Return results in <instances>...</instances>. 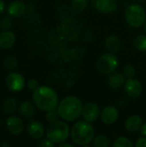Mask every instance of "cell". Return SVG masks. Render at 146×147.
Wrapping results in <instances>:
<instances>
[{"label": "cell", "instance_id": "obj_1", "mask_svg": "<svg viewBox=\"0 0 146 147\" xmlns=\"http://www.w3.org/2000/svg\"><path fill=\"white\" fill-rule=\"evenodd\" d=\"M33 102L39 109L48 112L57 109L59 105V96L53 89L42 85L34 90Z\"/></svg>", "mask_w": 146, "mask_h": 147}, {"label": "cell", "instance_id": "obj_2", "mask_svg": "<svg viewBox=\"0 0 146 147\" xmlns=\"http://www.w3.org/2000/svg\"><path fill=\"white\" fill-rule=\"evenodd\" d=\"M82 101L74 96H69L62 99L57 107V111L60 119L65 121H75L82 115L83 110Z\"/></svg>", "mask_w": 146, "mask_h": 147}, {"label": "cell", "instance_id": "obj_3", "mask_svg": "<svg viewBox=\"0 0 146 147\" xmlns=\"http://www.w3.org/2000/svg\"><path fill=\"white\" fill-rule=\"evenodd\" d=\"M95 129L90 122L84 120L77 121L71 129L72 142L80 146L88 147L95 137Z\"/></svg>", "mask_w": 146, "mask_h": 147}, {"label": "cell", "instance_id": "obj_4", "mask_svg": "<svg viewBox=\"0 0 146 147\" xmlns=\"http://www.w3.org/2000/svg\"><path fill=\"white\" fill-rule=\"evenodd\" d=\"M71 135V129L68 124L63 121H56L49 123L46 129V137L55 144H61L68 140Z\"/></svg>", "mask_w": 146, "mask_h": 147}, {"label": "cell", "instance_id": "obj_5", "mask_svg": "<svg viewBox=\"0 0 146 147\" xmlns=\"http://www.w3.org/2000/svg\"><path fill=\"white\" fill-rule=\"evenodd\" d=\"M126 22L133 28H139L144 25L146 20V13L144 8L138 3L128 5L125 10Z\"/></svg>", "mask_w": 146, "mask_h": 147}, {"label": "cell", "instance_id": "obj_6", "mask_svg": "<svg viewBox=\"0 0 146 147\" xmlns=\"http://www.w3.org/2000/svg\"><path fill=\"white\" fill-rule=\"evenodd\" d=\"M119 66V59L114 53H108L101 55L96 61L98 71L104 75H108L116 71Z\"/></svg>", "mask_w": 146, "mask_h": 147}, {"label": "cell", "instance_id": "obj_7", "mask_svg": "<svg viewBox=\"0 0 146 147\" xmlns=\"http://www.w3.org/2000/svg\"><path fill=\"white\" fill-rule=\"evenodd\" d=\"M5 84L7 88L12 92H19L25 87V78L20 73L11 72L6 77Z\"/></svg>", "mask_w": 146, "mask_h": 147}, {"label": "cell", "instance_id": "obj_8", "mask_svg": "<svg viewBox=\"0 0 146 147\" xmlns=\"http://www.w3.org/2000/svg\"><path fill=\"white\" fill-rule=\"evenodd\" d=\"M124 90L126 94L131 98H138L142 94L143 87L141 83L133 78H126L124 84Z\"/></svg>", "mask_w": 146, "mask_h": 147}, {"label": "cell", "instance_id": "obj_9", "mask_svg": "<svg viewBox=\"0 0 146 147\" xmlns=\"http://www.w3.org/2000/svg\"><path fill=\"white\" fill-rule=\"evenodd\" d=\"M101 115L99 106L95 102H88L83 105L82 110V117L84 121L89 122H94Z\"/></svg>", "mask_w": 146, "mask_h": 147}, {"label": "cell", "instance_id": "obj_10", "mask_svg": "<svg viewBox=\"0 0 146 147\" xmlns=\"http://www.w3.org/2000/svg\"><path fill=\"white\" fill-rule=\"evenodd\" d=\"M101 120L106 125H112L115 123L119 118V110L114 106H106L101 111Z\"/></svg>", "mask_w": 146, "mask_h": 147}, {"label": "cell", "instance_id": "obj_11", "mask_svg": "<svg viewBox=\"0 0 146 147\" xmlns=\"http://www.w3.org/2000/svg\"><path fill=\"white\" fill-rule=\"evenodd\" d=\"M6 127L8 131L12 135H20L24 130V124L22 120L15 115H11L7 119Z\"/></svg>", "mask_w": 146, "mask_h": 147}, {"label": "cell", "instance_id": "obj_12", "mask_svg": "<svg viewBox=\"0 0 146 147\" xmlns=\"http://www.w3.org/2000/svg\"><path fill=\"white\" fill-rule=\"evenodd\" d=\"M27 132L30 138L36 140H40L46 134L43 125L36 121H32L29 122V124L27 127Z\"/></svg>", "mask_w": 146, "mask_h": 147}, {"label": "cell", "instance_id": "obj_13", "mask_svg": "<svg viewBox=\"0 0 146 147\" xmlns=\"http://www.w3.org/2000/svg\"><path fill=\"white\" fill-rule=\"evenodd\" d=\"M95 7L101 13L110 14L117 9L118 3L116 0H96Z\"/></svg>", "mask_w": 146, "mask_h": 147}, {"label": "cell", "instance_id": "obj_14", "mask_svg": "<svg viewBox=\"0 0 146 147\" xmlns=\"http://www.w3.org/2000/svg\"><path fill=\"white\" fill-rule=\"evenodd\" d=\"M143 125V120L139 115H133L129 116L125 121V128L129 133H137Z\"/></svg>", "mask_w": 146, "mask_h": 147}, {"label": "cell", "instance_id": "obj_15", "mask_svg": "<svg viewBox=\"0 0 146 147\" xmlns=\"http://www.w3.org/2000/svg\"><path fill=\"white\" fill-rule=\"evenodd\" d=\"M7 10H8V14L11 17L17 18V17H20L24 15V13L26 11V6L23 2L15 0V1L11 2L8 5Z\"/></svg>", "mask_w": 146, "mask_h": 147}, {"label": "cell", "instance_id": "obj_16", "mask_svg": "<svg viewBox=\"0 0 146 147\" xmlns=\"http://www.w3.org/2000/svg\"><path fill=\"white\" fill-rule=\"evenodd\" d=\"M15 42V36L13 32L4 30L0 33V48L9 49Z\"/></svg>", "mask_w": 146, "mask_h": 147}, {"label": "cell", "instance_id": "obj_17", "mask_svg": "<svg viewBox=\"0 0 146 147\" xmlns=\"http://www.w3.org/2000/svg\"><path fill=\"white\" fill-rule=\"evenodd\" d=\"M126 83V77L120 72H113L108 78V84L111 89L116 90L124 86Z\"/></svg>", "mask_w": 146, "mask_h": 147}, {"label": "cell", "instance_id": "obj_18", "mask_svg": "<svg viewBox=\"0 0 146 147\" xmlns=\"http://www.w3.org/2000/svg\"><path fill=\"white\" fill-rule=\"evenodd\" d=\"M105 47L110 52V53H117L121 47V41L119 39L118 36L111 34L108 36L104 41Z\"/></svg>", "mask_w": 146, "mask_h": 147}, {"label": "cell", "instance_id": "obj_19", "mask_svg": "<svg viewBox=\"0 0 146 147\" xmlns=\"http://www.w3.org/2000/svg\"><path fill=\"white\" fill-rule=\"evenodd\" d=\"M34 106H35L34 103L33 104L30 102H24L19 107L20 113L25 117H31L35 113V107Z\"/></svg>", "mask_w": 146, "mask_h": 147}, {"label": "cell", "instance_id": "obj_20", "mask_svg": "<svg viewBox=\"0 0 146 147\" xmlns=\"http://www.w3.org/2000/svg\"><path fill=\"white\" fill-rule=\"evenodd\" d=\"M17 109V101L14 97L7 98L3 104V110L6 114H13Z\"/></svg>", "mask_w": 146, "mask_h": 147}, {"label": "cell", "instance_id": "obj_21", "mask_svg": "<svg viewBox=\"0 0 146 147\" xmlns=\"http://www.w3.org/2000/svg\"><path fill=\"white\" fill-rule=\"evenodd\" d=\"M93 145L96 147H108L110 146V140L104 134H98L93 139Z\"/></svg>", "mask_w": 146, "mask_h": 147}, {"label": "cell", "instance_id": "obj_22", "mask_svg": "<svg viewBox=\"0 0 146 147\" xmlns=\"http://www.w3.org/2000/svg\"><path fill=\"white\" fill-rule=\"evenodd\" d=\"M89 0H71V9L76 13L83 12L88 6Z\"/></svg>", "mask_w": 146, "mask_h": 147}, {"label": "cell", "instance_id": "obj_23", "mask_svg": "<svg viewBox=\"0 0 146 147\" xmlns=\"http://www.w3.org/2000/svg\"><path fill=\"white\" fill-rule=\"evenodd\" d=\"M135 47L141 52H146V35H138L133 41Z\"/></svg>", "mask_w": 146, "mask_h": 147}, {"label": "cell", "instance_id": "obj_24", "mask_svg": "<svg viewBox=\"0 0 146 147\" xmlns=\"http://www.w3.org/2000/svg\"><path fill=\"white\" fill-rule=\"evenodd\" d=\"M17 65H18V61L14 56H7L3 59V66L9 71H12L15 69Z\"/></svg>", "mask_w": 146, "mask_h": 147}, {"label": "cell", "instance_id": "obj_25", "mask_svg": "<svg viewBox=\"0 0 146 147\" xmlns=\"http://www.w3.org/2000/svg\"><path fill=\"white\" fill-rule=\"evenodd\" d=\"M113 146L114 147H133V144L132 142V140H130V139L125 137V136H121L119 137L118 139H116L114 140V142L113 143Z\"/></svg>", "mask_w": 146, "mask_h": 147}, {"label": "cell", "instance_id": "obj_26", "mask_svg": "<svg viewBox=\"0 0 146 147\" xmlns=\"http://www.w3.org/2000/svg\"><path fill=\"white\" fill-rule=\"evenodd\" d=\"M123 74L126 78H133L136 74V70L133 65H126L123 68Z\"/></svg>", "mask_w": 146, "mask_h": 147}, {"label": "cell", "instance_id": "obj_27", "mask_svg": "<svg viewBox=\"0 0 146 147\" xmlns=\"http://www.w3.org/2000/svg\"><path fill=\"white\" fill-rule=\"evenodd\" d=\"M59 115L57 111V109H54V110H51V111H48V112H46V120L51 123V122H53V121H56L59 119Z\"/></svg>", "mask_w": 146, "mask_h": 147}, {"label": "cell", "instance_id": "obj_28", "mask_svg": "<svg viewBox=\"0 0 146 147\" xmlns=\"http://www.w3.org/2000/svg\"><path fill=\"white\" fill-rule=\"evenodd\" d=\"M12 26V20L9 16H4L0 21V28L4 30H8Z\"/></svg>", "mask_w": 146, "mask_h": 147}, {"label": "cell", "instance_id": "obj_29", "mask_svg": "<svg viewBox=\"0 0 146 147\" xmlns=\"http://www.w3.org/2000/svg\"><path fill=\"white\" fill-rule=\"evenodd\" d=\"M27 86H28V88L30 90H33V91H34V90H35L39 87V83H38L37 80L32 78V79H29V80L28 81Z\"/></svg>", "mask_w": 146, "mask_h": 147}, {"label": "cell", "instance_id": "obj_30", "mask_svg": "<svg viewBox=\"0 0 146 147\" xmlns=\"http://www.w3.org/2000/svg\"><path fill=\"white\" fill-rule=\"evenodd\" d=\"M56 144L55 143H53L52 141H51L49 139H44V140H41L40 142H39V144H38V146L40 147H52L54 146Z\"/></svg>", "mask_w": 146, "mask_h": 147}, {"label": "cell", "instance_id": "obj_31", "mask_svg": "<svg viewBox=\"0 0 146 147\" xmlns=\"http://www.w3.org/2000/svg\"><path fill=\"white\" fill-rule=\"evenodd\" d=\"M135 146L136 147H146V137L145 136H142L140 138H139L135 143Z\"/></svg>", "mask_w": 146, "mask_h": 147}, {"label": "cell", "instance_id": "obj_32", "mask_svg": "<svg viewBox=\"0 0 146 147\" xmlns=\"http://www.w3.org/2000/svg\"><path fill=\"white\" fill-rule=\"evenodd\" d=\"M59 147H74L75 146V144L73 143H69V142H66V141H65V142H63V143H61V144H59Z\"/></svg>", "mask_w": 146, "mask_h": 147}, {"label": "cell", "instance_id": "obj_33", "mask_svg": "<svg viewBox=\"0 0 146 147\" xmlns=\"http://www.w3.org/2000/svg\"><path fill=\"white\" fill-rule=\"evenodd\" d=\"M140 133L143 136H145L146 137V122L145 123H143L141 128H140Z\"/></svg>", "mask_w": 146, "mask_h": 147}, {"label": "cell", "instance_id": "obj_34", "mask_svg": "<svg viewBox=\"0 0 146 147\" xmlns=\"http://www.w3.org/2000/svg\"><path fill=\"white\" fill-rule=\"evenodd\" d=\"M4 9H5V3L3 0H0V14H2L4 11Z\"/></svg>", "mask_w": 146, "mask_h": 147}, {"label": "cell", "instance_id": "obj_35", "mask_svg": "<svg viewBox=\"0 0 146 147\" xmlns=\"http://www.w3.org/2000/svg\"><path fill=\"white\" fill-rule=\"evenodd\" d=\"M144 30H145V32L146 34V20L145 22V23H144Z\"/></svg>", "mask_w": 146, "mask_h": 147}, {"label": "cell", "instance_id": "obj_36", "mask_svg": "<svg viewBox=\"0 0 146 147\" xmlns=\"http://www.w3.org/2000/svg\"><path fill=\"white\" fill-rule=\"evenodd\" d=\"M135 1H137V2H144L145 0H135Z\"/></svg>", "mask_w": 146, "mask_h": 147}]
</instances>
